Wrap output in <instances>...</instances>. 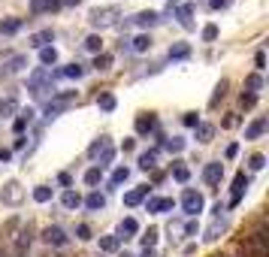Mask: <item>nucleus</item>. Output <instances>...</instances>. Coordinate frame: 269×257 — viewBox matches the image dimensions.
<instances>
[{
	"mask_svg": "<svg viewBox=\"0 0 269 257\" xmlns=\"http://www.w3.org/2000/svg\"><path fill=\"white\" fill-rule=\"evenodd\" d=\"M88 158H91V161H100V164H97L100 170H106V167L112 164V158H115V149H112L109 136H100L97 142H91V149H88Z\"/></svg>",
	"mask_w": 269,
	"mask_h": 257,
	"instance_id": "1",
	"label": "nucleus"
},
{
	"mask_svg": "<svg viewBox=\"0 0 269 257\" xmlns=\"http://www.w3.org/2000/svg\"><path fill=\"white\" fill-rule=\"evenodd\" d=\"M88 21H91L97 30H103V27H115V24H118V6H103V9H94V12L88 15Z\"/></svg>",
	"mask_w": 269,
	"mask_h": 257,
	"instance_id": "2",
	"label": "nucleus"
},
{
	"mask_svg": "<svg viewBox=\"0 0 269 257\" xmlns=\"http://www.w3.org/2000/svg\"><path fill=\"white\" fill-rule=\"evenodd\" d=\"M203 206H206V200H203V194L200 191H184L181 194V209H184V215H200L203 212Z\"/></svg>",
	"mask_w": 269,
	"mask_h": 257,
	"instance_id": "3",
	"label": "nucleus"
},
{
	"mask_svg": "<svg viewBox=\"0 0 269 257\" xmlns=\"http://www.w3.org/2000/svg\"><path fill=\"white\" fill-rule=\"evenodd\" d=\"M43 242H49V245H55V248H64V245L70 242V236L64 233V227L52 224V227H46V230H43Z\"/></svg>",
	"mask_w": 269,
	"mask_h": 257,
	"instance_id": "4",
	"label": "nucleus"
},
{
	"mask_svg": "<svg viewBox=\"0 0 269 257\" xmlns=\"http://www.w3.org/2000/svg\"><path fill=\"white\" fill-rule=\"evenodd\" d=\"M164 18L158 15V12H151V9H145V12H136L127 24H136V27H155V24H161Z\"/></svg>",
	"mask_w": 269,
	"mask_h": 257,
	"instance_id": "5",
	"label": "nucleus"
},
{
	"mask_svg": "<svg viewBox=\"0 0 269 257\" xmlns=\"http://www.w3.org/2000/svg\"><path fill=\"white\" fill-rule=\"evenodd\" d=\"M245 188H248V175H245V172H239V175L233 178V191H230V206H239V203H242Z\"/></svg>",
	"mask_w": 269,
	"mask_h": 257,
	"instance_id": "6",
	"label": "nucleus"
},
{
	"mask_svg": "<svg viewBox=\"0 0 269 257\" xmlns=\"http://www.w3.org/2000/svg\"><path fill=\"white\" fill-rule=\"evenodd\" d=\"M221 178H224V164L221 161L206 164V170H203V181H206V185H218Z\"/></svg>",
	"mask_w": 269,
	"mask_h": 257,
	"instance_id": "7",
	"label": "nucleus"
},
{
	"mask_svg": "<svg viewBox=\"0 0 269 257\" xmlns=\"http://www.w3.org/2000/svg\"><path fill=\"white\" fill-rule=\"evenodd\" d=\"M176 18H179V24L181 27H194V3H181V6H176Z\"/></svg>",
	"mask_w": 269,
	"mask_h": 257,
	"instance_id": "8",
	"label": "nucleus"
},
{
	"mask_svg": "<svg viewBox=\"0 0 269 257\" xmlns=\"http://www.w3.org/2000/svg\"><path fill=\"white\" fill-rule=\"evenodd\" d=\"M227 227H230V221H227V218H221V215H218L215 221L209 224V230H206V236H203V239H206V242H215V239H218V236H221V233H224Z\"/></svg>",
	"mask_w": 269,
	"mask_h": 257,
	"instance_id": "9",
	"label": "nucleus"
},
{
	"mask_svg": "<svg viewBox=\"0 0 269 257\" xmlns=\"http://www.w3.org/2000/svg\"><path fill=\"white\" fill-rule=\"evenodd\" d=\"M73 103L70 100H58V97H52V103L46 106V121H52V118H58L61 112H67V109H70Z\"/></svg>",
	"mask_w": 269,
	"mask_h": 257,
	"instance_id": "10",
	"label": "nucleus"
},
{
	"mask_svg": "<svg viewBox=\"0 0 269 257\" xmlns=\"http://www.w3.org/2000/svg\"><path fill=\"white\" fill-rule=\"evenodd\" d=\"M49 43H55V30H52V27H46V30H40V33L30 36V46H33V49H46Z\"/></svg>",
	"mask_w": 269,
	"mask_h": 257,
	"instance_id": "11",
	"label": "nucleus"
},
{
	"mask_svg": "<svg viewBox=\"0 0 269 257\" xmlns=\"http://www.w3.org/2000/svg\"><path fill=\"white\" fill-rule=\"evenodd\" d=\"M139 233V224H136V218H124V221L118 224V239H130Z\"/></svg>",
	"mask_w": 269,
	"mask_h": 257,
	"instance_id": "12",
	"label": "nucleus"
},
{
	"mask_svg": "<svg viewBox=\"0 0 269 257\" xmlns=\"http://www.w3.org/2000/svg\"><path fill=\"white\" fill-rule=\"evenodd\" d=\"M0 200L3 203H18L21 200V185L18 181H9V185L3 188V194H0Z\"/></svg>",
	"mask_w": 269,
	"mask_h": 257,
	"instance_id": "13",
	"label": "nucleus"
},
{
	"mask_svg": "<svg viewBox=\"0 0 269 257\" xmlns=\"http://www.w3.org/2000/svg\"><path fill=\"white\" fill-rule=\"evenodd\" d=\"M145 197H148V185H142V188H136V191H127V194H124V206H139Z\"/></svg>",
	"mask_w": 269,
	"mask_h": 257,
	"instance_id": "14",
	"label": "nucleus"
},
{
	"mask_svg": "<svg viewBox=\"0 0 269 257\" xmlns=\"http://www.w3.org/2000/svg\"><path fill=\"white\" fill-rule=\"evenodd\" d=\"M106 206V194H100V191H91L88 197H85V209H91V212H100Z\"/></svg>",
	"mask_w": 269,
	"mask_h": 257,
	"instance_id": "15",
	"label": "nucleus"
},
{
	"mask_svg": "<svg viewBox=\"0 0 269 257\" xmlns=\"http://www.w3.org/2000/svg\"><path fill=\"white\" fill-rule=\"evenodd\" d=\"M176 203L173 197H155V200H148V212H170Z\"/></svg>",
	"mask_w": 269,
	"mask_h": 257,
	"instance_id": "16",
	"label": "nucleus"
},
{
	"mask_svg": "<svg viewBox=\"0 0 269 257\" xmlns=\"http://www.w3.org/2000/svg\"><path fill=\"white\" fill-rule=\"evenodd\" d=\"M263 130H266V118H257V121H251V124H248L245 139H260V136H263Z\"/></svg>",
	"mask_w": 269,
	"mask_h": 257,
	"instance_id": "17",
	"label": "nucleus"
},
{
	"mask_svg": "<svg viewBox=\"0 0 269 257\" xmlns=\"http://www.w3.org/2000/svg\"><path fill=\"white\" fill-rule=\"evenodd\" d=\"M97 106H100V112H115L118 100H115V94H100L97 97Z\"/></svg>",
	"mask_w": 269,
	"mask_h": 257,
	"instance_id": "18",
	"label": "nucleus"
},
{
	"mask_svg": "<svg viewBox=\"0 0 269 257\" xmlns=\"http://www.w3.org/2000/svg\"><path fill=\"white\" fill-rule=\"evenodd\" d=\"M190 55V46L187 43H176V46H170V61H184Z\"/></svg>",
	"mask_w": 269,
	"mask_h": 257,
	"instance_id": "19",
	"label": "nucleus"
},
{
	"mask_svg": "<svg viewBox=\"0 0 269 257\" xmlns=\"http://www.w3.org/2000/svg\"><path fill=\"white\" fill-rule=\"evenodd\" d=\"M3 67H6V73H21V70L27 67V55H15V58H9Z\"/></svg>",
	"mask_w": 269,
	"mask_h": 257,
	"instance_id": "20",
	"label": "nucleus"
},
{
	"mask_svg": "<svg viewBox=\"0 0 269 257\" xmlns=\"http://www.w3.org/2000/svg\"><path fill=\"white\" fill-rule=\"evenodd\" d=\"M127 178H130V170H127V167H118V170L112 172V178H109V188H118V185H124Z\"/></svg>",
	"mask_w": 269,
	"mask_h": 257,
	"instance_id": "21",
	"label": "nucleus"
},
{
	"mask_svg": "<svg viewBox=\"0 0 269 257\" xmlns=\"http://www.w3.org/2000/svg\"><path fill=\"white\" fill-rule=\"evenodd\" d=\"M151 49V36L148 33H139L136 40H130V52H148Z\"/></svg>",
	"mask_w": 269,
	"mask_h": 257,
	"instance_id": "22",
	"label": "nucleus"
},
{
	"mask_svg": "<svg viewBox=\"0 0 269 257\" xmlns=\"http://www.w3.org/2000/svg\"><path fill=\"white\" fill-rule=\"evenodd\" d=\"M61 203H64V209H79V206H82V197H79V194H76V191L70 188V191H64Z\"/></svg>",
	"mask_w": 269,
	"mask_h": 257,
	"instance_id": "23",
	"label": "nucleus"
},
{
	"mask_svg": "<svg viewBox=\"0 0 269 257\" xmlns=\"http://www.w3.org/2000/svg\"><path fill=\"white\" fill-rule=\"evenodd\" d=\"M158 167V152H142L139 155V170H155Z\"/></svg>",
	"mask_w": 269,
	"mask_h": 257,
	"instance_id": "24",
	"label": "nucleus"
},
{
	"mask_svg": "<svg viewBox=\"0 0 269 257\" xmlns=\"http://www.w3.org/2000/svg\"><path fill=\"white\" fill-rule=\"evenodd\" d=\"M155 130V115H139L136 118V133H151Z\"/></svg>",
	"mask_w": 269,
	"mask_h": 257,
	"instance_id": "25",
	"label": "nucleus"
},
{
	"mask_svg": "<svg viewBox=\"0 0 269 257\" xmlns=\"http://www.w3.org/2000/svg\"><path fill=\"white\" fill-rule=\"evenodd\" d=\"M61 76H67V79H79V76H85V67H82V64H67V67L61 70Z\"/></svg>",
	"mask_w": 269,
	"mask_h": 257,
	"instance_id": "26",
	"label": "nucleus"
},
{
	"mask_svg": "<svg viewBox=\"0 0 269 257\" xmlns=\"http://www.w3.org/2000/svg\"><path fill=\"white\" fill-rule=\"evenodd\" d=\"M184 145H187V142H184L181 136H173V139H164V149H167V152H173V155H179V152H184Z\"/></svg>",
	"mask_w": 269,
	"mask_h": 257,
	"instance_id": "27",
	"label": "nucleus"
},
{
	"mask_svg": "<svg viewBox=\"0 0 269 257\" xmlns=\"http://www.w3.org/2000/svg\"><path fill=\"white\" fill-rule=\"evenodd\" d=\"M58 61V52H55V46H46V49H40V64L43 67H49V64H55Z\"/></svg>",
	"mask_w": 269,
	"mask_h": 257,
	"instance_id": "28",
	"label": "nucleus"
},
{
	"mask_svg": "<svg viewBox=\"0 0 269 257\" xmlns=\"http://www.w3.org/2000/svg\"><path fill=\"white\" fill-rule=\"evenodd\" d=\"M118 245H121L118 236H103V239H100V251H109V254H112V251H118Z\"/></svg>",
	"mask_w": 269,
	"mask_h": 257,
	"instance_id": "29",
	"label": "nucleus"
},
{
	"mask_svg": "<svg viewBox=\"0 0 269 257\" xmlns=\"http://www.w3.org/2000/svg\"><path fill=\"white\" fill-rule=\"evenodd\" d=\"M245 88H248V91H251V94L257 97V91L263 88V79H260V73H251V76L245 79Z\"/></svg>",
	"mask_w": 269,
	"mask_h": 257,
	"instance_id": "30",
	"label": "nucleus"
},
{
	"mask_svg": "<svg viewBox=\"0 0 269 257\" xmlns=\"http://www.w3.org/2000/svg\"><path fill=\"white\" fill-rule=\"evenodd\" d=\"M194 130H197V139H200V142H209V139H212V133H215V127H212V124H203V121H200Z\"/></svg>",
	"mask_w": 269,
	"mask_h": 257,
	"instance_id": "31",
	"label": "nucleus"
},
{
	"mask_svg": "<svg viewBox=\"0 0 269 257\" xmlns=\"http://www.w3.org/2000/svg\"><path fill=\"white\" fill-rule=\"evenodd\" d=\"M100 178H103V170H100V167H91V170L85 172V185L94 188V185H100Z\"/></svg>",
	"mask_w": 269,
	"mask_h": 257,
	"instance_id": "32",
	"label": "nucleus"
},
{
	"mask_svg": "<svg viewBox=\"0 0 269 257\" xmlns=\"http://www.w3.org/2000/svg\"><path fill=\"white\" fill-rule=\"evenodd\" d=\"M85 49H88L91 55H100V49H103V40H100V36H97V33H91V36H88V40H85Z\"/></svg>",
	"mask_w": 269,
	"mask_h": 257,
	"instance_id": "33",
	"label": "nucleus"
},
{
	"mask_svg": "<svg viewBox=\"0 0 269 257\" xmlns=\"http://www.w3.org/2000/svg\"><path fill=\"white\" fill-rule=\"evenodd\" d=\"M30 118H33V112H30V109H27V112H21V115L15 118V124H12V130H15V133H21V130L30 124Z\"/></svg>",
	"mask_w": 269,
	"mask_h": 257,
	"instance_id": "34",
	"label": "nucleus"
},
{
	"mask_svg": "<svg viewBox=\"0 0 269 257\" xmlns=\"http://www.w3.org/2000/svg\"><path fill=\"white\" fill-rule=\"evenodd\" d=\"M109 67H112V55L100 52V55L94 58V70H100V73H103V70H109Z\"/></svg>",
	"mask_w": 269,
	"mask_h": 257,
	"instance_id": "35",
	"label": "nucleus"
},
{
	"mask_svg": "<svg viewBox=\"0 0 269 257\" xmlns=\"http://www.w3.org/2000/svg\"><path fill=\"white\" fill-rule=\"evenodd\" d=\"M33 200H36V203H49V200H52V188H46V185L33 188Z\"/></svg>",
	"mask_w": 269,
	"mask_h": 257,
	"instance_id": "36",
	"label": "nucleus"
},
{
	"mask_svg": "<svg viewBox=\"0 0 269 257\" xmlns=\"http://www.w3.org/2000/svg\"><path fill=\"white\" fill-rule=\"evenodd\" d=\"M139 239H142V248H155V242H158V230H155V227H148V233L139 236Z\"/></svg>",
	"mask_w": 269,
	"mask_h": 257,
	"instance_id": "37",
	"label": "nucleus"
},
{
	"mask_svg": "<svg viewBox=\"0 0 269 257\" xmlns=\"http://www.w3.org/2000/svg\"><path fill=\"white\" fill-rule=\"evenodd\" d=\"M218 33H221L218 24H206V27H203V40H206V43H215V40H218Z\"/></svg>",
	"mask_w": 269,
	"mask_h": 257,
	"instance_id": "38",
	"label": "nucleus"
},
{
	"mask_svg": "<svg viewBox=\"0 0 269 257\" xmlns=\"http://www.w3.org/2000/svg\"><path fill=\"white\" fill-rule=\"evenodd\" d=\"M18 109V103L12 100V97H6V100H0V115H9V112H15Z\"/></svg>",
	"mask_w": 269,
	"mask_h": 257,
	"instance_id": "39",
	"label": "nucleus"
},
{
	"mask_svg": "<svg viewBox=\"0 0 269 257\" xmlns=\"http://www.w3.org/2000/svg\"><path fill=\"white\" fill-rule=\"evenodd\" d=\"M0 30H3V33H15V30H21V18H9V21H3V24H0Z\"/></svg>",
	"mask_w": 269,
	"mask_h": 257,
	"instance_id": "40",
	"label": "nucleus"
},
{
	"mask_svg": "<svg viewBox=\"0 0 269 257\" xmlns=\"http://www.w3.org/2000/svg\"><path fill=\"white\" fill-rule=\"evenodd\" d=\"M173 178H176V181H181V185H184V181H187V178H190V170H187V167H181V164H179V167H176V170H173Z\"/></svg>",
	"mask_w": 269,
	"mask_h": 257,
	"instance_id": "41",
	"label": "nucleus"
},
{
	"mask_svg": "<svg viewBox=\"0 0 269 257\" xmlns=\"http://www.w3.org/2000/svg\"><path fill=\"white\" fill-rule=\"evenodd\" d=\"M248 167H251V170L257 172V170H263V167H266V158H263V155H251V161H248Z\"/></svg>",
	"mask_w": 269,
	"mask_h": 257,
	"instance_id": "42",
	"label": "nucleus"
},
{
	"mask_svg": "<svg viewBox=\"0 0 269 257\" xmlns=\"http://www.w3.org/2000/svg\"><path fill=\"white\" fill-rule=\"evenodd\" d=\"M224 91H227V79H221V82L215 85V97H212V106L218 103V97H224Z\"/></svg>",
	"mask_w": 269,
	"mask_h": 257,
	"instance_id": "43",
	"label": "nucleus"
},
{
	"mask_svg": "<svg viewBox=\"0 0 269 257\" xmlns=\"http://www.w3.org/2000/svg\"><path fill=\"white\" fill-rule=\"evenodd\" d=\"M181 121H184V127H197V124H200V118H197V112H187V115H184Z\"/></svg>",
	"mask_w": 269,
	"mask_h": 257,
	"instance_id": "44",
	"label": "nucleus"
},
{
	"mask_svg": "<svg viewBox=\"0 0 269 257\" xmlns=\"http://www.w3.org/2000/svg\"><path fill=\"white\" fill-rule=\"evenodd\" d=\"M197 230H200V227H197V221H187V224L181 227V233H184V236H197Z\"/></svg>",
	"mask_w": 269,
	"mask_h": 257,
	"instance_id": "45",
	"label": "nucleus"
},
{
	"mask_svg": "<svg viewBox=\"0 0 269 257\" xmlns=\"http://www.w3.org/2000/svg\"><path fill=\"white\" fill-rule=\"evenodd\" d=\"M76 236H79V239H91V227L88 224H79V227H76Z\"/></svg>",
	"mask_w": 269,
	"mask_h": 257,
	"instance_id": "46",
	"label": "nucleus"
},
{
	"mask_svg": "<svg viewBox=\"0 0 269 257\" xmlns=\"http://www.w3.org/2000/svg\"><path fill=\"white\" fill-rule=\"evenodd\" d=\"M236 155H239V142H230L227 145V161H233Z\"/></svg>",
	"mask_w": 269,
	"mask_h": 257,
	"instance_id": "47",
	"label": "nucleus"
},
{
	"mask_svg": "<svg viewBox=\"0 0 269 257\" xmlns=\"http://www.w3.org/2000/svg\"><path fill=\"white\" fill-rule=\"evenodd\" d=\"M30 9L33 12H46V0H30Z\"/></svg>",
	"mask_w": 269,
	"mask_h": 257,
	"instance_id": "48",
	"label": "nucleus"
},
{
	"mask_svg": "<svg viewBox=\"0 0 269 257\" xmlns=\"http://www.w3.org/2000/svg\"><path fill=\"white\" fill-rule=\"evenodd\" d=\"M24 245H30V230H21V236H18V248H24Z\"/></svg>",
	"mask_w": 269,
	"mask_h": 257,
	"instance_id": "49",
	"label": "nucleus"
},
{
	"mask_svg": "<svg viewBox=\"0 0 269 257\" xmlns=\"http://www.w3.org/2000/svg\"><path fill=\"white\" fill-rule=\"evenodd\" d=\"M254 103H257V97H254V94H242V106H248V109H251Z\"/></svg>",
	"mask_w": 269,
	"mask_h": 257,
	"instance_id": "50",
	"label": "nucleus"
},
{
	"mask_svg": "<svg viewBox=\"0 0 269 257\" xmlns=\"http://www.w3.org/2000/svg\"><path fill=\"white\" fill-rule=\"evenodd\" d=\"M254 64H257V70H263V67H266V55H263V52H257V58H254Z\"/></svg>",
	"mask_w": 269,
	"mask_h": 257,
	"instance_id": "51",
	"label": "nucleus"
},
{
	"mask_svg": "<svg viewBox=\"0 0 269 257\" xmlns=\"http://www.w3.org/2000/svg\"><path fill=\"white\" fill-rule=\"evenodd\" d=\"M9 158H12V152H9V149H0V164H6Z\"/></svg>",
	"mask_w": 269,
	"mask_h": 257,
	"instance_id": "52",
	"label": "nucleus"
},
{
	"mask_svg": "<svg viewBox=\"0 0 269 257\" xmlns=\"http://www.w3.org/2000/svg\"><path fill=\"white\" fill-rule=\"evenodd\" d=\"M58 181H61V185H73V178H70V172H61V175H58Z\"/></svg>",
	"mask_w": 269,
	"mask_h": 257,
	"instance_id": "53",
	"label": "nucleus"
},
{
	"mask_svg": "<svg viewBox=\"0 0 269 257\" xmlns=\"http://www.w3.org/2000/svg\"><path fill=\"white\" fill-rule=\"evenodd\" d=\"M139 257H158V251H155V248H145V251H142Z\"/></svg>",
	"mask_w": 269,
	"mask_h": 257,
	"instance_id": "54",
	"label": "nucleus"
},
{
	"mask_svg": "<svg viewBox=\"0 0 269 257\" xmlns=\"http://www.w3.org/2000/svg\"><path fill=\"white\" fill-rule=\"evenodd\" d=\"M227 3H230V0H212V6H215V9H221V6H227Z\"/></svg>",
	"mask_w": 269,
	"mask_h": 257,
	"instance_id": "55",
	"label": "nucleus"
},
{
	"mask_svg": "<svg viewBox=\"0 0 269 257\" xmlns=\"http://www.w3.org/2000/svg\"><path fill=\"white\" fill-rule=\"evenodd\" d=\"M61 3H64V6H79L82 0H61Z\"/></svg>",
	"mask_w": 269,
	"mask_h": 257,
	"instance_id": "56",
	"label": "nucleus"
},
{
	"mask_svg": "<svg viewBox=\"0 0 269 257\" xmlns=\"http://www.w3.org/2000/svg\"><path fill=\"white\" fill-rule=\"evenodd\" d=\"M118 257H133V254H127V251H121V254H118Z\"/></svg>",
	"mask_w": 269,
	"mask_h": 257,
	"instance_id": "57",
	"label": "nucleus"
}]
</instances>
